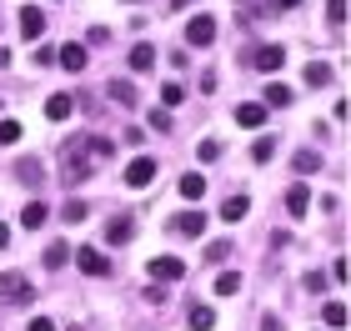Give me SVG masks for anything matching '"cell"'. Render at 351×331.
I'll list each match as a JSON object with an SVG mask.
<instances>
[{"instance_id":"d4e9b609","label":"cell","mask_w":351,"mask_h":331,"mask_svg":"<svg viewBox=\"0 0 351 331\" xmlns=\"http://www.w3.org/2000/svg\"><path fill=\"white\" fill-rule=\"evenodd\" d=\"M161 101H166V106H181V101H186V86H181V81L161 86Z\"/></svg>"},{"instance_id":"7a4b0ae2","label":"cell","mask_w":351,"mask_h":331,"mask_svg":"<svg viewBox=\"0 0 351 331\" xmlns=\"http://www.w3.org/2000/svg\"><path fill=\"white\" fill-rule=\"evenodd\" d=\"M30 302V281L21 271H5L0 276V306H25Z\"/></svg>"},{"instance_id":"ac0fdd59","label":"cell","mask_w":351,"mask_h":331,"mask_svg":"<svg viewBox=\"0 0 351 331\" xmlns=\"http://www.w3.org/2000/svg\"><path fill=\"white\" fill-rule=\"evenodd\" d=\"M216 326V311L211 306H191V331H211Z\"/></svg>"},{"instance_id":"5b68a950","label":"cell","mask_w":351,"mask_h":331,"mask_svg":"<svg viewBox=\"0 0 351 331\" xmlns=\"http://www.w3.org/2000/svg\"><path fill=\"white\" fill-rule=\"evenodd\" d=\"M251 66H256V71H281L286 51H281V45H256V51H251Z\"/></svg>"},{"instance_id":"836d02e7","label":"cell","mask_w":351,"mask_h":331,"mask_svg":"<svg viewBox=\"0 0 351 331\" xmlns=\"http://www.w3.org/2000/svg\"><path fill=\"white\" fill-rule=\"evenodd\" d=\"M276 5H281V10H291V5H301V0H276Z\"/></svg>"},{"instance_id":"3957f363","label":"cell","mask_w":351,"mask_h":331,"mask_svg":"<svg viewBox=\"0 0 351 331\" xmlns=\"http://www.w3.org/2000/svg\"><path fill=\"white\" fill-rule=\"evenodd\" d=\"M151 181H156V161H151V156H136V161L125 166V186L141 191V186H151Z\"/></svg>"},{"instance_id":"d6a6232c","label":"cell","mask_w":351,"mask_h":331,"mask_svg":"<svg viewBox=\"0 0 351 331\" xmlns=\"http://www.w3.org/2000/svg\"><path fill=\"white\" fill-rule=\"evenodd\" d=\"M0 246H10V226H5V221H0Z\"/></svg>"},{"instance_id":"44dd1931","label":"cell","mask_w":351,"mask_h":331,"mask_svg":"<svg viewBox=\"0 0 351 331\" xmlns=\"http://www.w3.org/2000/svg\"><path fill=\"white\" fill-rule=\"evenodd\" d=\"M236 291H241V276H236V271H221V276H216V296H236Z\"/></svg>"},{"instance_id":"6da1fadb","label":"cell","mask_w":351,"mask_h":331,"mask_svg":"<svg viewBox=\"0 0 351 331\" xmlns=\"http://www.w3.org/2000/svg\"><path fill=\"white\" fill-rule=\"evenodd\" d=\"M110 140H101V136H75L71 146H66V171H60V176H66V186H81V181H90L95 171H101L106 161H110Z\"/></svg>"},{"instance_id":"4dcf8cb0","label":"cell","mask_w":351,"mask_h":331,"mask_svg":"<svg viewBox=\"0 0 351 331\" xmlns=\"http://www.w3.org/2000/svg\"><path fill=\"white\" fill-rule=\"evenodd\" d=\"M60 216H66V221H86L90 211H86V201H71V206H66V211H60Z\"/></svg>"},{"instance_id":"f1b7e54d","label":"cell","mask_w":351,"mask_h":331,"mask_svg":"<svg viewBox=\"0 0 351 331\" xmlns=\"http://www.w3.org/2000/svg\"><path fill=\"white\" fill-rule=\"evenodd\" d=\"M326 15H331V25H341L346 21V0H326Z\"/></svg>"},{"instance_id":"1f68e13d","label":"cell","mask_w":351,"mask_h":331,"mask_svg":"<svg viewBox=\"0 0 351 331\" xmlns=\"http://www.w3.org/2000/svg\"><path fill=\"white\" fill-rule=\"evenodd\" d=\"M30 331H56V321H51V317H36V321H30Z\"/></svg>"},{"instance_id":"cb8c5ba5","label":"cell","mask_w":351,"mask_h":331,"mask_svg":"<svg viewBox=\"0 0 351 331\" xmlns=\"http://www.w3.org/2000/svg\"><path fill=\"white\" fill-rule=\"evenodd\" d=\"M331 81V66H322V60H311L306 66V86H326Z\"/></svg>"},{"instance_id":"8992f818","label":"cell","mask_w":351,"mask_h":331,"mask_svg":"<svg viewBox=\"0 0 351 331\" xmlns=\"http://www.w3.org/2000/svg\"><path fill=\"white\" fill-rule=\"evenodd\" d=\"M75 266H81L86 276H106V271H110V261H106L95 246H81V251H75Z\"/></svg>"},{"instance_id":"e0dca14e","label":"cell","mask_w":351,"mask_h":331,"mask_svg":"<svg viewBox=\"0 0 351 331\" xmlns=\"http://www.w3.org/2000/svg\"><path fill=\"white\" fill-rule=\"evenodd\" d=\"M45 216H51V211H45L40 201H30V206H21V226L36 231V226H45Z\"/></svg>"},{"instance_id":"4fadbf2b","label":"cell","mask_w":351,"mask_h":331,"mask_svg":"<svg viewBox=\"0 0 351 331\" xmlns=\"http://www.w3.org/2000/svg\"><path fill=\"white\" fill-rule=\"evenodd\" d=\"M71 110H75V101L66 96V90H56V96H51V101H45V116H51V121H66V116H71Z\"/></svg>"},{"instance_id":"d6986e66","label":"cell","mask_w":351,"mask_h":331,"mask_svg":"<svg viewBox=\"0 0 351 331\" xmlns=\"http://www.w3.org/2000/svg\"><path fill=\"white\" fill-rule=\"evenodd\" d=\"M110 101H121V106H136V86H131V81H110Z\"/></svg>"},{"instance_id":"603a6c76","label":"cell","mask_w":351,"mask_h":331,"mask_svg":"<svg viewBox=\"0 0 351 331\" xmlns=\"http://www.w3.org/2000/svg\"><path fill=\"white\" fill-rule=\"evenodd\" d=\"M266 106H276V110H281V106H291V90L271 81V86H266Z\"/></svg>"},{"instance_id":"ba28073f","label":"cell","mask_w":351,"mask_h":331,"mask_svg":"<svg viewBox=\"0 0 351 331\" xmlns=\"http://www.w3.org/2000/svg\"><path fill=\"white\" fill-rule=\"evenodd\" d=\"M40 30H45V10H40V5H25V10H21V36L36 40Z\"/></svg>"},{"instance_id":"9a60e30c","label":"cell","mask_w":351,"mask_h":331,"mask_svg":"<svg viewBox=\"0 0 351 331\" xmlns=\"http://www.w3.org/2000/svg\"><path fill=\"white\" fill-rule=\"evenodd\" d=\"M251 211V196H226V206H221V221H241Z\"/></svg>"},{"instance_id":"52a82bcc","label":"cell","mask_w":351,"mask_h":331,"mask_svg":"<svg viewBox=\"0 0 351 331\" xmlns=\"http://www.w3.org/2000/svg\"><path fill=\"white\" fill-rule=\"evenodd\" d=\"M151 276H156V281H181V276H186V261H181V256H156V261H151Z\"/></svg>"},{"instance_id":"9c48e42d","label":"cell","mask_w":351,"mask_h":331,"mask_svg":"<svg viewBox=\"0 0 351 331\" xmlns=\"http://www.w3.org/2000/svg\"><path fill=\"white\" fill-rule=\"evenodd\" d=\"M131 231H136V221H131V216H110V221H106V241H110V246L131 241Z\"/></svg>"},{"instance_id":"484cf974","label":"cell","mask_w":351,"mask_h":331,"mask_svg":"<svg viewBox=\"0 0 351 331\" xmlns=\"http://www.w3.org/2000/svg\"><path fill=\"white\" fill-rule=\"evenodd\" d=\"M21 140V121H0V146H15Z\"/></svg>"},{"instance_id":"8fae6325","label":"cell","mask_w":351,"mask_h":331,"mask_svg":"<svg viewBox=\"0 0 351 331\" xmlns=\"http://www.w3.org/2000/svg\"><path fill=\"white\" fill-rule=\"evenodd\" d=\"M56 60H60L66 71H86V45H75V40H71V45H60V56H56Z\"/></svg>"},{"instance_id":"30bf717a","label":"cell","mask_w":351,"mask_h":331,"mask_svg":"<svg viewBox=\"0 0 351 331\" xmlns=\"http://www.w3.org/2000/svg\"><path fill=\"white\" fill-rule=\"evenodd\" d=\"M171 231H181V236H201V231H206V216H201V211H181V216L171 221Z\"/></svg>"},{"instance_id":"ffe728a7","label":"cell","mask_w":351,"mask_h":331,"mask_svg":"<svg viewBox=\"0 0 351 331\" xmlns=\"http://www.w3.org/2000/svg\"><path fill=\"white\" fill-rule=\"evenodd\" d=\"M156 66V51H151V45H136V51H131V71H151Z\"/></svg>"},{"instance_id":"83f0119b","label":"cell","mask_w":351,"mask_h":331,"mask_svg":"<svg viewBox=\"0 0 351 331\" xmlns=\"http://www.w3.org/2000/svg\"><path fill=\"white\" fill-rule=\"evenodd\" d=\"M316 166H322V161H316V156H311V151H301V156H296V171H301V176H311V171H316Z\"/></svg>"},{"instance_id":"f546056e","label":"cell","mask_w":351,"mask_h":331,"mask_svg":"<svg viewBox=\"0 0 351 331\" xmlns=\"http://www.w3.org/2000/svg\"><path fill=\"white\" fill-rule=\"evenodd\" d=\"M271 151H276V146H271V136H261L256 146H251V156H256V161H271Z\"/></svg>"},{"instance_id":"5bb4252c","label":"cell","mask_w":351,"mask_h":331,"mask_svg":"<svg viewBox=\"0 0 351 331\" xmlns=\"http://www.w3.org/2000/svg\"><path fill=\"white\" fill-rule=\"evenodd\" d=\"M181 196L186 201H201L206 196V176H201V171H186V176H181Z\"/></svg>"},{"instance_id":"2e32d148","label":"cell","mask_w":351,"mask_h":331,"mask_svg":"<svg viewBox=\"0 0 351 331\" xmlns=\"http://www.w3.org/2000/svg\"><path fill=\"white\" fill-rule=\"evenodd\" d=\"M236 121H241V125H261V121H266V106H256V101L236 106Z\"/></svg>"},{"instance_id":"277c9868","label":"cell","mask_w":351,"mask_h":331,"mask_svg":"<svg viewBox=\"0 0 351 331\" xmlns=\"http://www.w3.org/2000/svg\"><path fill=\"white\" fill-rule=\"evenodd\" d=\"M216 40V21L211 15H196V21L186 25V45H211Z\"/></svg>"},{"instance_id":"4316f807","label":"cell","mask_w":351,"mask_h":331,"mask_svg":"<svg viewBox=\"0 0 351 331\" xmlns=\"http://www.w3.org/2000/svg\"><path fill=\"white\" fill-rule=\"evenodd\" d=\"M66 261H71V251H66V246H51V251H45V266H51V271H60Z\"/></svg>"},{"instance_id":"7402d4cb","label":"cell","mask_w":351,"mask_h":331,"mask_svg":"<svg viewBox=\"0 0 351 331\" xmlns=\"http://www.w3.org/2000/svg\"><path fill=\"white\" fill-rule=\"evenodd\" d=\"M322 321H326V326H346V306H341V302H326V306H322Z\"/></svg>"},{"instance_id":"7c38bea8","label":"cell","mask_w":351,"mask_h":331,"mask_svg":"<svg viewBox=\"0 0 351 331\" xmlns=\"http://www.w3.org/2000/svg\"><path fill=\"white\" fill-rule=\"evenodd\" d=\"M286 211H291V216L311 211V191H306V186H291V191H286Z\"/></svg>"}]
</instances>
